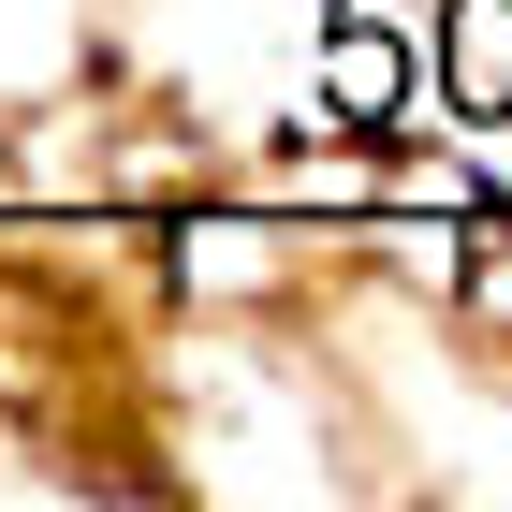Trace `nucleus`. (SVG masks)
<instances>
[{
    "mask_svg": "<svg viewBox=\"0 0 512 512\" xmlns=\"http://www.w3.org/2000/svg\"><path fill=\"white\" fill-rule=\"evenodd\" d=\"M322 88H337V118H395V88H410V59H395L381 30H337V59H322Z\"/></svg>",
    "mask_w": 512,
    "mask_h": 512,
    "instance_id": "f03ea898",
    "label": "nucleus"
},
{
    "mask_svg": "<svg viewBox=\"0 0 512 512\" xmlns=\"http://www.w3.org/2000/svg\"><path fill=\"white\" fill-rule=\"evenodd\" d=\"M454 103L512 118V0H454Z\"/></svg>",
    "mask_w": 512,
    "mask_h": 512,
    "instance_id": "f257e3e1",
    "label": "nucleus"
}]
</instances>
